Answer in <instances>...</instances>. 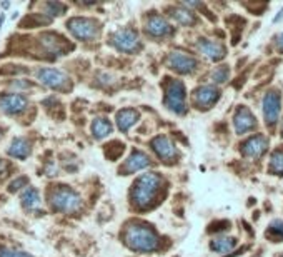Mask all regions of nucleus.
I'll use <instances>...</instances> for the list:
<instances>
[{
	"label": "nucleus",
	"instance_id": "nucleus-35",
	"mask_svg": "<svg viewBox=\"0 0 283 257\" xmlns=\"http://www.w3.org/2000/svg\"><path fill=\"white\" fill-rule=\"evenodd\" d=\"M0 137H2V130H0Z\"/></svg>",
	"mask_w": 283,
	"mask_h": 257
},
{
	"label": "nucleus",
	"instance_id": "nucleus-9",
	"mask_svg": "<svg viewBox=\"0 0 283 257\" xmlns=\"http://www.w3.org/2000/svg\"><path fill=\"white\" fill-rule=\"evenodd\" d=\"M29 107V99L22 96V94H5V96H0V110L5 114L15 115L24 112L25 109Z\"/></svg>",
	"mask_w": 283,
	"mask_h": 257
},
{
	"label": "nucleus",
	"instance_id": "nucleus-16",
	"mask_svg": "<svg viewBox=\"0 0 283 257\" xmlns=\"http://www.w3.org/2000/svg\"><path fill=\"white\" fill-rule=\"evenodd\" d=\"M266 147H268V140L263 135H253V137H250L247 142H243L242 145V150H243V155L245 157H260L263 152L266 150Z\"/></svg>",
	"mask_w": 283,
	"mask_h": 257
},
{
	"label": "nucleus",
	"instance_id": "nucleus-1",
	"mask_svg": "<svg viewBox=\"0 0 283 257\" xmlns=\"http://www.w3.org/2000/svg\"><path fill=\"white\" fill-rule=\"evenodd\" d=\"M123 240L135 252H155L160 247L159 235L150 225L142 222H132L123 232Z\"/></svg>",
	"mask_w": 283,
	"mask_h": 257
},
{
	"label": "nucleus",
	"instance_id": "nucleus-18",
	"mask_svg": "<svg viewBox=\"0 0 283 257\" xmlns=\"http://www.w3.org/2000/svg\"><path fill=\"white\" fill-rule=\"evenodd\" d=\"M40 42H42V45L45 47V50L50 52V54H54V55H64V52L67 50V45H65L64 39L57 34H52V32L42 34Z\"/></svg>",
	"mask_w": 283,
	"mask_h": 257
},
{
	"label": "nucleus",
	"instance_id": "nucleus-27",
	"mask_svg": "<svg viewBox=\"0 0 283 257\" xmlns=\"http://www.w3.org/2000/svg\"><path fill=\"white\" fill-rule=\"evenodd\" d=\"M268 237H275V239H283V220L276 219L270 224L268 227Z\"/></svg>",
	"mask_w": 283,
	"mask_h": 257
},
{
	"label": "nucleus",
	"instance_id": "nucleus-19",
	"mask_svg": "<svg viewBox=\"0 0 283 257\" xmlns=\"http://www.w3.org/2000/svg\"><path fill=\"white\" fill-rule=\"evenodd\" d=\"M138 112L135 109H123L120 110V112H117V127L122 130V132H127V130L132 127V125H135V122L138 120Z\"/></svg>",
	"mask_w": 283,
	"mask_h": 257
},
{
	"label": "nucleus",
	"instance_id": "nucleus-12",
	"mask_svg": "<svg viewBox=\"0 0 283 257\" xmlns=\"http://www.w3.org/2000/svg\"><path fill=\"white\" fill-rule=\"evenodd\" d=\"M145 30L147 34H150L155 39H160V37H167L172 34V25L167 22V20L159 14H152L149 19H147L145 24Z\"/></svg>",
	"mask_w": 283,
	"mask_h": 257
},
{
	"label": "nucleus",
	"instance_id": "nucleus-33",
	"mask_svg": "<svg viewBox=\"0 0 283 257\" xmlns=\"http://www.w3.org/2000/svg\"><path fill=\"white\" fill-rule=\"evenodd\" d=\"M276 47H278L280 50H283V34H280L276 37Z\"/></svg>",
	"mask_w": 283,
	"mask_h": 257
},
{
	"label": "nucleus",
	"instance_id": "nucleus-11",
	"mask_svg": "<svg viewBox=\"0 0 283 257\" xmlns=\"http://www.w3.org/2000/svg\"><path fill=\"white\" fill-rule=\"evenodd\" d=\"M220 92L213 85H202L193 92V104L198 109H210L218 101Z\"/></svg>",
	"mask_w": 283,
	"mask_h": 257
},
{
	"label": "nucleus",
	"instance_id": "nucleus-28",
	"mask_svg": "<svg viewBox=\"0 0 283 257\" xmlns=\"http://www.w3.org/2000/svg\"><path fill=\"white\" fill-rule=\"evenodd\" d=\"M228 75H230L228 67H227V65H222V67H217V69L213 70L212 78H213V82H217V83H223V82H227V80H228Z\"/></svg>",
	"mask_w": 283,
	"mask_h": 257
},
{
	"label": "nucleus",
	"instance_id": "nucleus-24",
	"mask_svg": "<svg viewBox=\"0 0 283 257\" xmlns=\"http://www.w3.org/2000/svg\"><path fill=\"white\" fill-rule=\"evenodd\" d=\"M235 245H237V239L235 237H218L212 240V249L215 252H220V254L230 252V250L235 249Z\"/></svg>",
	"mask_w": 283,
	"mask_h": 257
},
{
	"label": "nucleus",
	"instance_id": "nucleus-4",
	"mask_svg": "<svg viewBox=\"0 0 283 257\" xmlns=\"http://www.w3.org/2000/svg\"><path fill=\"white\" fill-rule=\"evenodd\" d=\"M70 34L78 40H93L100 32V24L95 19L88 17H73L67 22Z\"/></svg>",
	"mask_w": 283,
	"mask_h": 257
},
{
	"label": "nucleus",
	"instance_id": "nucleus-36",
	"mask_svg": "<svg viewBox=\"0 0 283 257\" xmlns=\"http://www.w3.org/2000/svg\"><path fill=\"white\" fill-rule=\"evenodd\" d=\"M281 132H283V127H281Z\"/></svg>",
	"mask_w": 283,
	"mask_h": 257
},
{
	"label": "nucleus",
	"instance_id": "nucleus-13",
	"mask_svg": "<svg viewBox=\"0 0 283 257\" xmlns=\"http://www.w3.org/2000/svg\"><path fill=\"white\" fill-rule=\"evenodd\" d=\"M152 149L157 155L160 157V159H164L165 162H170L174 160L177 157V147L174 145V142L165 137V135H159V137H155L154 140L150 142Z\"/></svg>",
	"mask_w": 283,
	"mask_h": 257
},
{
	"label": "nucleus",
	"instance_id": "nucleus-30",
	"mask_svg": "<svg viewBox=\"0 0 283 257\" xmlns=\"http://www.w3.org/2000/svg\"><path fill=\"white\" fill-rule=\"evenodd\" d=\"M22 187H29V179H27V177H24V176H20V177H17L15 181L10 182L9 192H17V191H20Z\"/></svg>",
	"mask_w": 283,
	"mask_h": 257
},
{
	"label": "nucleus",
	"instance_id": "nucleus-8",
	"mask_svg": "<svg viewBox=\"0 0 283 257\" xmlns=\"http://www.w3.org/2000/svg\"><path fill=\"white\" fill-rule=\"evenodd\" d=\"M167 64H169L170 69L177 70L178 73H192L197 69L195 57L187 54V52H180V50L170 52L169 57H167Z\"/></svg>",
	"mask_w": 283,
	"mask_h": 257
},
{
	"label": "nucleus",
	"instance_id": "nucleus-3",
	"mask_svg": "<svg viewBox=\"0 0 283 257\" xmlns=\"http://www.w3.org/2000/svg\"><path fill=\"white\" fill-rule=\"evenodd\" d=\"M50 206L57 212H75L82 207V199L67 186H59L50 192Z\"/></svg>",
	"mask_w": 283,
	"mask_h": 257
},
{
	"label": "nucleus",
	"instance_id": "nucleus-5",
	"mask_svg": "<svg viewBox=\"0 0 283 257\" xmlns=\"http://www.w3.org/2000/svg\"><path fill=\"white\" fill-rule=\"evenodd\" d=\"M185 85L180 80H170L165 85V107L175 114H185L187 104H185Z\"/></svg>",
	"mask_w": 283,
	"mask_h": 257
},
{
	"label": "nucleus",
	"instance_id": "nucleus-6",
	"mask_svg": "<svg viewBox=\"0 0 283 257\" xmlns=\"http://www.w3.org/2000/svg\"><path fill=\"white\" fill-rule=\"evenodd\" d=\"M112 45L120 52H125V54H133V52L140 50L142 42L138 34L135 32L133 29H120L112 35Z\"/></svg>",
	"mask_w": 283,
	"mask_h": 257
},
{
	"label": "nucleus",
	"instance_id": "nucleus-17",
	"mask_svg": "<svg viewBox=\"0 0 283 257\" xmlns=\"http://www.w3.org/2000/svg\"><path fill=\"white\" fill-rule=\"evenodd\" d=\"M197 47H198V50H200L202 54L210 60H220L225 57V47L222 44H218V42L200 39Z\"/></svg>",
	"mask_w": 283,
	"mask_h": 257
},
{
	"label": "nucleus",
	"instance_id": "nucleus-21",
	"mask_svg": "<svg viewBox=\"0 0 283 257\" xmlns=\"http://www.w3.org/2000/svg\"><path fill=\"white\" fill-rule=\"evenodd\" d=\"M20 201H22V206L27 211H37L40 207V194L35 187H25Z\"/></svg>",
	"mask_w": 283,
	"mask_h": 257
},
{
	"label": "nucleus",
	"instance_id": "nucleus-25",
	"mask_svg": "<svg viewBox=\"0 0 283 257\" xmlns=\"http://www.w3.org/2000/svg\"><path fill=\"white\" fill-rule=\"evenodd\" d=\"M123 150H125V144L118 142V140H113V142H110L107 145L105 154H107V157L110 160H117L118 157L123 154Z\"/></svg>",
	"mask_w": 283,
	"mask_h": 257
},
{
	"label": "nucleus",
	"instance_id": "nucleus-2",
	"mask_svg": "<svg viewBox=\"0 0 283 257\" xmlns=\"http://www.w3.org/2000/svg\"><path fill=\"white\" fill-rule=\"evenodd\" d=\"M162 176L159 172H147V174L140 176L137 182L133 184L132 199L135 206L138 209H149L152 204L155 202L157 196H159L162 189Z\"/></svg>",
	"mask_w": 283,
	"mask_h": 257
},
{
	"label": "nucleus",
	"instance_id": "nucleus-32",
	"mask_svg": "<svg viewBox=\"0 0 283 257\" xmlns=\"http://www.w3.org/2000/svg\"><path fill=\"white\" fill-rule=\"evenodd\" d=\"M7 172H9V164H7V160L0 159V179H4V177L7 176Z\"/></svg>",
	"mask_w": 283,
	"mask_h": 257
},
{
	"label": "nucleus",
	"instance_id": "nucleus-29",
	"mask_svg": "<svg viewBox=\"0 0 283 257\" xmlns=\"http://www.w3.org/2000/svg\"><path fill=\"white\" fill-rule=\"evenodd\" d=\"M45 9H47V14L49 15H62L65 12V5L64 4H59V2H49L45 4Z\"/></svg>",
	"mask_w": 283,
	"mask_h": 257
},
{
	"label": "nucleus",
	"instance_id": "nucleus-23",
	"mask_svg": "<svg viewBox=\"0 0 283 257\" xmlns=\"http://www.w3.org/2000/svg\"><path fill=\"white\" fill-rule=\"evenodd\" d=\"M170 17L175 20V22L182 24V25H193L195 24V15H193L190 10L177 7V9H170Z\"/></svg>",
	"mask_w": 283,
	"mask_h": 257
},
{
	"label": "nucleus",
	"instance_id": "nucleus-14",
	"mask_svg": "<svg viewBox=\"0 0 283 257\" xmlns=\"http://www.w3.org/2000/svg\"><path fill=\"white\" fill-rule=\"evenodd\" d=\"M150 165V157L142 150H133L132 154L128 155V159L125 160L123 167L120 169V172H123V176L133 174V172H138L145 167Z\"/></svg>",
	"mask_w": 283,
	"mask_h": 257
},
{
	"label": "nucleus",
	"instance_id": "nucleus-31",
	"mask_svg": "<svg viewBox=\"0 0 283 257\" xmlns=\"http://www.w3.org/2000/svg\"><path fill=\"white\" fill-rule=\"evenodd\" d=\"M0 257H32L30 254L24 252V250L10 249V247H2L0 249Z\"/></svg>",
	"mask_w": 283,
	"mask_h": 257
},
{
	"label": "nucleus",
	"instance_id": "nucleus-7",
	"mask_svg": "<svg viewBox=\"0 0 283 257\" xmlns=\"http://www.w3.org/2000/svg\"><path fill=\"white\" fill-rule=\"evenodd\" d=\"M37 78L45 87L54 89V91H65L69 87V77L59 69H49V67H42L37 70Z\"/></svg>",
	"mask_w": 283,
	"mask_h": 257
},
{
	"label": "nucleus",
	"instance_id": "nucleus-26",
	"mask_svg": "<svg viewBox=\"0 0 283 257\" xmlns=\"http://www.w3.org/2000/svg\"><path fill=\"white\" fill-rule=\"evenodd\" d=\"M270 170L283 176V150H275L270 159Z\"/></svg>",
	"mask_w": 283,
	"mask_h": 257
},
{
	"label": "nucleus",
	"instance_id": "nucleus-22",
	"mask_svg": "<svg viewBox=\"0 0 283 257\" xmlns=\"http://www.w3.org/2000/svg\"><path fill=\"white\" fill-rule=\"evenodd\" d=\"M112 132V122L105 117H97L92 122V134L95 139H103Z\"/></svg>",
	"mask_w": 283,
	"mask_h": 257
},
{
	"label": "nucleus",
	"instance_id": "nucleus-15",
	"mask_svg": "<svg viewBox=\"0 0 283 257\" xmlns=\"http://www.w3.org/2000/svg\"><path fill=\"white\" fill-rule=\"evenodd\" d=\"M255 125H256V120L253 117V114H251L247 107L240 106L233 117V127L237 130V134L242 135L245 132H248V130L255 129Z\"/></svg>",
	"mask_w": 283,
	"mask_h": 257
},
{
	"label": "nucleus",
	"instance_id": "nucleus-34",
	"mask_svg": "<svg viewBox=\"0 0 283 257\" xmlns=\"http://www.w3.org/2000/svg\"><path fill=\"white\" fill-rule=\"evenodd\" d=\"M281 19H283V10H281V12H280V15H278V17H275V22H280Z\"/></svg>",
	"mask_w": 283,
	"mask_h": 257
},
{
	"label": "nucleus",
	"instance_id": "nucleus-10",
	"mask_svg": "<svg viewBox=\"0 0 283 257\" xmlns=\"http://www.w3.org/2000/svg\"><path fill=\"white\" fill-rule=\"evenodd\" d=\"M281 110V99L278 92H268L263 97V115L268 125L276 124Z\"/></svg>",
	"mask_w": 283,
	"mask_h": 257
},
{
	"label": "nucleus",
	"instance_id": "nucleus-20",
	"mask_svg": "<svg viewBox=\"0 0 283 257\" xmlns=\"http://www.w3.org/2000/svg\"><path fill=\"white\" fill-rule=\"evenodd\" d=\"M29 154H30V142L27 139L17 137V139L12 140V144H10V147H9V155L15 157V159L24 160V159H27Z\"/></svg>",
	"mask_w": 283,
	"mask_h": 257
}]
</instances>
